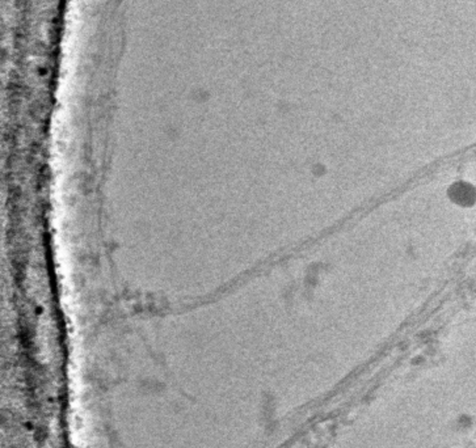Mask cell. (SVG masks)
Segmentation results:
<instances>
[{
	"instance_id": "6da1fadb",
	"label": "cell",
	"mask_w": 476,
	"mask_h": 448,
	"mask_svg": "<svg viewBox=\"0 0 476 448\" xmlns=\"http://www.w3.org/2000/svg\"><path fill=\"white\" fill-rule=\"evenodd\" d=\"M454 196L456 197V202L459 203H471L475 199V191L470 185L461 184L456 185Z\"/></svg>"
}]
</instances>
